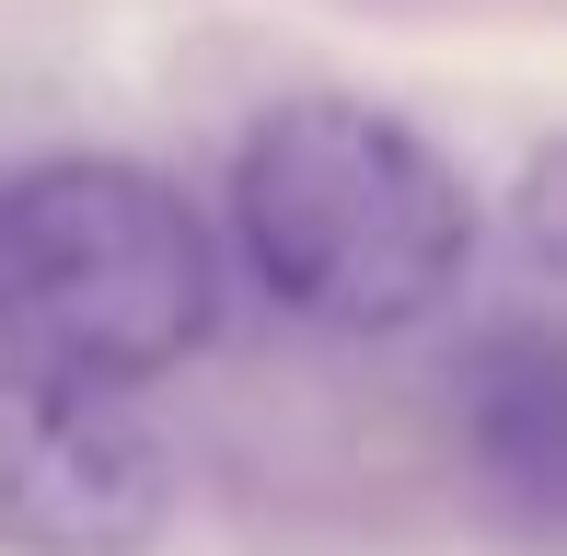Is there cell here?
Instances as JSON below:
<instances>
[{"label":"cell","mask_w":567,"mask_h":556,"mask_svg":"<svg viewBox=\"0 0 567 556\" xmlns=\"http://www.w3.org/2000/svg\"><path fill=\"white\" fill-rule=\"evenodd\" d=\"M220 325V244L151 163L59 151L0 174V360L59 383H151Z\"/></svg>","instance_id":"7a4b0ae2"},{"label":"cell","mask_w":567,"mask_h":556,"mask_svg":"<svg viewBox=\"0 0 567 556\" xmlns=\"http://www.w3.org/2000/svg\"><path fill=\"white\" fill-rule=\"evenodd\" d=\"M174 511L151 418L105 383L0 360V545L12 556H140Z\"/></svg>","instance_id":"3957f363"},{"label":"cell","mask_w":567,"mask_h":556,"mask_svg":"<svg viewBox=\"0 0 567 556\" xmlns=\"http://www.w3.org/2000/svg\"><path fill=\"white\" fill-rule=\"evenodd\" d=\"M231 233L301 325L394 337L463 290L475 197L405 116L348 105V93H301V105L255 116L244 163H231Z\"/></svg>","instance_id":"6da1fadb"},{"label":"cell","mask_w":567,"mask_h":556,"mask_svg":"<svg viewBox=\"0 0 567 556\" xmlns=\"http://www.w3.org/2000/svg\"><path fill=\"white\" fill-rule=\"evenodd\" d=\"M463 452H475V487L522 534H556V511H567V348L545 325H498L463 360Z\"/></svg>","instance_id":"277c9868"}]
</instances>
